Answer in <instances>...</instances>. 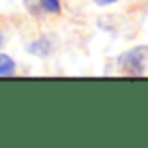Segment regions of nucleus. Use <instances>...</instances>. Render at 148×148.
Here are the masks:
<instances>
[{"label":"nucleus","instance_id":"7ed1b4c3","mask_svg":"<svg viewBox=\"0 0 148 148\" xmlns=\"http://www.w3.org/2000/svg\"><path fill=\"white\" fill-rule=\"evenodd\" d=\"M15 73V60L9 54H0V77H9Z\"/></svg>","mask_w":148,"mask_h":148},{"label":"nucleus","instance_id":"f257e3e1","mask_svg":"<svg viewBox=\"0 0 148 148\" xmlns=\"http://www.w3.org/2000/svg\"><path fill=\"white\" fill-rule=\"evenodd\" d=\"M148 60V45H135V47L122 52L118 58H116V64L120 67L122 73L129 75H142Z\"/></svg>","mask_w":148,"mask_h":148},{"label":"nucleus","instance_id":"f03ea898","mask_svg":"<svg viewBox=\"0 0 148 148\" xmlns=\"http://www.w3.org/2000/svg\"><path fill=\"white\" fill-rule=\"evenodd\" d=\"M49 52H52L49 39H37L28 45V54H32V56H47Z\"/></svg>","mask_w":148,"mask_h":148},{"label":"nucleus","instance_id":"423d86ee","mask_svg":"<svg viewBox=\"0 0 148 148\" xmlns=\"http://www.w3.org/2000/svg\"><path fill=\"white\" fill-rule=\"evenodd\" d=\"M2 45H4V37H2V32H0V49H2Z\"/></svg>","mask_w":148,"mask_h":148},{"label":"nucleus","instance_id":"20e7f679","mask_svg":"<svg viewBox=\"0 0 148 148\" xmlns=\"http://www.w3.org/2000/svg\"><path fill=\"white\" fill-rule=\"evenodd\" d=\"M39 7L49 15H58L62 11V2L60 0H39Z\"/></svg>","mask_w":148,"mask_h":148},{"label":"nucleus","instance_id":"39448f33","mask_svg":"<svg viewBox=\"0 0 148 148\" xmlns=\"http://www.w3.org/2000/svg\"><path fill=\"white\" fill-rule=\"evenodd\" d=\"M95 4H99V7H108V4H114V2H118V0H92Z\"/></svg>","mask_w":148,"mask_h":148}]
</instances>
